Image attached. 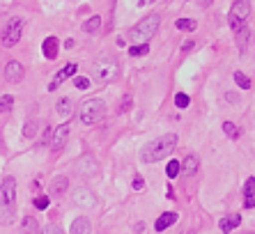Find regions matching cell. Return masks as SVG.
Masks as SVG:
<instances>
[{
    "mask_svg": "<svg viewBox=\"0 0 255 234\" xmlns=\"http://www.w3.org/2000/svg\"><path fill=\"white\" fill-rule=\"evenodd\" d=\"M14 108V97L12 94H5V97H0V115H5Z\"/></svg>",
    "mask_w": 255,
    "mask_h": 234,
    "instance_id": "603a6c76",
    "label": "cell"
},
{
    "mask_svg": "<svg viewBox=\"0 0 255 234\" xmlns=\"http://www.w3.org/2000/svg\"><path fill=\"white\" fill-rule=\"evenodd\" d=\"M179 172H182V165H179V161H175V158H172L170 163L166 165V175L170 177V179H175V177H177Z\"/></svg>",
    "mask_w": 255,
    "mask_h": 234,
    "instance_id": "cb8c5ba5",
    "label": "cell"
},
{
    "mask_svg": "<svg viewBox=\"0 0 255 234\" xmlns=\"http://www.w3.org/2000/svg\"><path fill=\"white\" fill-rule=\"evenodd\" d=\"M129 53L133 55V58H142V55H147V53H149V46H147V44H142V46H131Z\"/></svg>",
    "mask_w": 255,
    "mask_h": 234,
    "instance_id": "83f0119b",
    "label": "cell"
},
{
    "mask_svg": "<svg viewBox=\"0 0 255 234\" xmlns=\"http://www.w3.org/2000/svg\"><path fill=\"white\" fill-rule=\"evenodd\" d=\"M120 74V65L115 58H99L92 62V81L99 83V85H106L111 83L113 78H118Z\"/></svg>",
    "mask_w": 255,
    "mask_h": 234,
    "instance_id": "277c9868",
    "label": "cell"
},
{
    "mask_svg": "<svg viewBox=\"0 0 255 234\" xmlns=\"http://www.w3.org/2000/svg\"><path fill=\"white\" fill-rule=\"evenodd\" d=\"M235 81H237V85L242 90H251V81H249V76H246V74L237 71V74H235Z\"/></svg>",
    "mask_w": 255,
    "mask_h": 234,
    "instance_id": "4316f807",
    "label": "cell"
},
{
    "mask_svg": "<svg viewBox=\"0 0 255 234\" xmlns=\"http://www.w3.org/2000/svg\"><path fill=\"white\" fill-rule=\"evenodd\" d=\"M159 23H161V16H159V14H149V16H145L140 23H136V28H131V32H129L131 41H136L138 46L147 44V41L156 35ZM136 44H133V46H136Z\"/></svg>",
    "mask_w": 255,
    "mask_h": 234,
    "instance_id": "3957f363",
    "label": "cell"
},
{
    "mask_svg": "<svg viewBox=\"0 0 255 234\" xmlns=\"http://www.w3.org/2000/svg\"><path fill=\"white\" fill-rule=\"evenodd\" d=\"M251 16V2L246 0H237L235 5L230 7V25H244L246 23V18Z\"/></svg>",
    "mask_w": 255,
    "mask_h": 234,
    "instance_id": "52a82bcc",
    "label": "cell"
},
{
    "mask_svg": "<svg viewBox=\"0 0 255 234\" xmlns=\"http://www.w3.org/2000/svg\"><path fill=\"white\" fill-rule=\"evenodd\" d=\"M71 108H74V106H71V99H67V97H62V99L58 101V106H55L58 115H60V117H65V119L71 115Z\"/></svg>",
    "mask_w": 255,
    "mask_h": 234,
    "instance_id": "7402d4cb",
    "label": "cell"
},
{
    "mask_svg": "<svg viewBox=\"0 0 255 234\" xmlns=\"http://www.w3.org/2000/svg\"><path fill=\"white\" fill-rule=\"evenodd\" d=\"M21 32H23V18H9L7 21V25L2 28V35H0V39H2V44H5L7 48L16 46L18 41H21Z\"/></svg>",
    "mask_w": 255,
    "mask_h": 234,
    "instance_id": "8992f818",
    "label": "cell"
},
{
    "mask_svg": "<svg viewBox=\"0 0 255 234\" xmlns=\"http://www.w3.org/2000/svg\"><path fill=\"white\" fill-rule=\"evenodd\" d=\"M235 35H237V46H239V51H244L246 48V41H249V28L246 25H235Z\"/></svg>",
    "mask_w": 255,
    "mask_h": 234,
    "instance_id": "d6986e66",
    "label": "cell"
},
{
    "mask_svg": "<svg viewBox=\"0 0 255 234\" xmlns=\"http://www.w3.org/2000/svg\"><path fill=\"white\" fill-rule=\"evenodd\" d=\"M37 232H39V223H37V218L35 216H25L21 234H37Z\"/></svg>",
    "mask_w": 255,
    "mask_h": 234,
    "instance_id": "ffe728a7",
    "label": "cell"
},
{
    "mask_svg": "<svg viewBox=\"0 0 255 234\" xmlns=\"http://www.w3.org/2000/svg\"><path fill=\"white\" fill-rule=\"evenodd\" d=\"M131 186H133V191L142 193V191H145V179H142L140 175H136V177H133V182H131Z\"/></svg>",
    "mask_w": 255,
    "mask_h": 234,
    "instance_id": "1f68e13d",
    "label": "cell"
},
{
    "mask_svg": "<svg viewBox=\"0 0 255 234\" xmlns=\"http://www.w3.org/2000/svg\"><path fill=\"white\" fill-rule=\"evenodd\" d=\"M78 113H81V122L92 126V124H99L101 119H104V115H106V104L101 99H85L83 104H81V108H78Z\"/></svg>",
    "mask_w": 255,
    "mask_h": 234,
    "instance_id": "5b68a950",
    "label": "cell"
},
{
    "mask_svg": "<svg viewBox=\"0 0 255 234\" xmlns=\"http://www.w3.org/2000/svg\"><path fill=\"white\" fill-rule=\"evenodd\" d=\"M71 200H74V205L78 207H85V209H95L99 205V200L97 195L90 191V188H76L74 193H71Z\"/></svg>",
    "mask_w": 255,
    "mask_h": 234,
    "instance_id": "ba28073f",
    "label": "cell"
},
{
    "mask_svg": "<svg viewBox=\"0 0 255 234\" xmlns=\"http://www.w3.org/2000/svg\"><path fill=\"white\" fill-rule=\"evenodd\" d=\"M83 28H85V32H97V30L101 28V18H99V16L88 18V23H85Z\"/></svg>",
    "mask_w": 255,
    "mask_h": 234,
    "instance_id": "d4e9b609",
    "label": "cell"
},
{
    "mask_svg": "<svg viewBox=\"0 0 255 234\" xmlns=\"http://www.w3.org/2000/svg\"><path fill=\"white\" fill-rule=\"evenodd\" d=\"M37 126H39V124H37V122H28V124H25V126H23V133H25V135H35Z\"/></svg>",
    "mask_w": 255,
    "mask_h": 234,
    "instance_id": "836d02e7",
    "label": "cell"
},
{
    "mask_svg": "<svg viewBox=\"0 0 255 234\" xmlns=\"http://www.w3.org/2000/svg\"><path fill=\"white\" fill-rule=\"evenodd\" d=\"M175 25H177V30H184V32L186 30H196V21L193 18H179Z\"/></svg>",
    "mask_w": 255,
    "mask_h": 234,
    "instance_id": "484cf974",
    "label": "cell"
},
{
    "mask_svg": "<svg viewBox=\"0 0 255 234\" xmlns=\"http://www.w3.org/2000/svg\"><path fill=\"white\" fill-rule=\"evenodd\" d=\"M189 48H193V41H184L182 44V51H189Z\"/></svg>",
    "mask_w": 255,
    "mask_h": 234,
    "instance_id": "d590c367",
    "label": "cell"
},
{
    "mask_svg": "<svg viewBox=\"0 0 255 234\" xmlns=\"http://www.w3.org/2000/svg\"><path fill=\"white\" fill-rule=\"evenodd\" d=\"M244 207L246 209H253L255 207V177H251L246 186H244Z\"/></svg>",
    "mask_w": 255,
    "mask_h": 234,
    "instance_id": "4fadbf2b",
    "label": "cell"
},
{
    "mask_svg": "<svg viewBox=\"0 0 255 234\" xmlns=\"http://www.w3.org/2000/svg\"><path fill=\"white\" fill-rule=\"evenodd\" d=\"M67 186H69V179H67L65 175H60V177H55L53 182H51V186L48 188H51V193L53 195H62L67 191Z\"/></svg>",
    "mask_w": 255,
    "mask_h": 234,
    "instance_id": "ac0fdd59",
    "label": "cell"
},
{
    "mask_svg": "<svg viewBox=\"0 0 255 234\" xmlns=\"http://www.w3.org/2000/svg\"><path fill=\"white\" fill-rule=\"evenodd\" d=\"M189 104H191L189 94H184V92L175 94V106H177V108H186V106H189Z\"/></svg>",
    "mask_w": 255,
    "mask_h": 234,
    "instance_id": "f546056e",
    "label": "cell"
},
{
    "mask_svg": "<svg viewBox=\"0 0 255 234\" xmlns=\"http://www.w3.org/2000/svg\"><path fill=\"white\" fill-rule=\"evenodd\" d=\"M172 223H177V214H175V211H166V214H161V216L156 218L154 230L156 232H163V230L170 228Z\"/></svg>",
    "mask_w": 255,
    "mask_h": 234,
    "instance_id": "7c38bea8",
    "label": "cell"
},
{
    "mask_svg": "<svg viewBox=\"0 0 255 234\" xmlns=\"http://www.w3.org/2000/svg\"><path fill=\"white\" fill-rule=\"evenodd\" d=\"M42 234H62V230H60L58 225H46Z\"/></svg>",
    "mask_w": 255,
    "mask_h": 234,
    "instance_id": "e575fe53",
    "label": "cell"
},
{
    "mask_svg": "<svg viewBox=\"0 0 255 234\" xmlns=\"http://www.w3.org/2000/svg\"><path fill=\"white\" fill-rule=\"evenodd\" d=\"M32 205H35V209H39V211L48 209V195H37V198L32 200Z\"/></svg>",
    "mask_w": 255,
    "mask_h": 234,
    "instance_id": "f1b7e54d",
    "label": "cell"
},
{
    "mask_svg": "<svg viewBox=\"0 0 255 234\" xmlns=\"http://www.w3.org/2000/svg\"><path fill=\"white\" fill-rule=\"evenodd\" d=\"M42 51H44V58L46 60H55L58 58V39H55V37H46L42 44Z\"/></svg>",
    "mask_w": 255,
    "mask_h": 234,
    "instance_id": "5bb4252c",
    "label": "cell"
},
{
    "mask_svg": "<svg viewBox=\"0 0 255 234\" xmlns=\"http://www.w3.org/2000/svg\"><path fill=\"white\" fill-rule=\"evenodd\" d=\"M74 85H76L78 90H88L90 88V81H88V78H83V76H76V78H74Z\"/></svg>",
    "mask_w": 255,
    "mask_h": 234,
    "instance_id": "d6a6232c",
    "label": "cell"
},
{
    "mask_svg": "<svg viewBox=\"0 0 255 234\" xmlns=\"http://www.w3.org/2000/svg\"><path fill=\"white\" fill-rule=\"evenodd\" d=\"M69 124H62V126H58L55 129V133H53V149L55 152H60L62 147H65V142H67V138H69Z\"/></svg>",
    "mask_w": 255,
    "mask_h": 234,
    "instance_id": "8fae6325",
    "label": "cell"
},
{
    "mask_svg": "<svg viewBox=\"0 0 255 234\" xmlns=\"http://www.w3.org/2000/svg\"><path fill=\"white\" fill-rule=\"evenodd\" d=\"M175 145H177V135L175 133H163V135H159V138H154L152 142H147V145L142 147L140 158L145 161V163H156V161H161V158L170 156L172 149H175Z\"/></svg>",
    "mask_w": 255,
    "mask_h": 234,
    "instance_id": "6da1fadb",
    "label": "cell"
},
{
    "mask_svg": "<svg viewBox=\"0 0 255 234\" xmlns=\"http://www.w3.org/2000/svg\"><path fill=\"white\" fill-rule=\"evenodd\" d=\"M223 131H226L230 138H239V129L232 122H223Z\"/></svg>",
    "mask_w": 255,
    "mask_h": 234,
    "instance_id": "4dcf8cb0",
    "label": "cell"
},
{
    "mask_svg": "<svg viewBox=\"0 0 255 234\" xmlns=\"http://www.w3.org/2000/svg\"><path fill=\"white\" fill-rule=\"evenodd\" d=\"M74 74H76V65H74V62H69V65L65 67V69H60L58 74H55V81L51 83V85H48V88L51 90H55L60 85V83L65 81V78H69V76H74Z\"/></svg>",
    "mask_w": 255,
    "mask_h": 234,
    "instance_id": "2e32d148",
    "label": "cell"
},
{
    "mask_svg": "<svg viewBox=\"0 0 255 234\" xmlns=\"http://www.w3.org/2000/svg\"><path fill=\"white\" fill-rule=\"evenodd\" d=\"M198 165H200V161H198V156L196 154H189L186 156V161H184V175H196L198 172Z\"/></svg>",
    "mask_w": 255,
    "mask_h": 234,
    "instance_id": "44dd1931",
    "label": "cell"
},
{
    "mask_svg": "<svg viewBox=\"0 0 255 234\" xmlns=\"http://www.w3.org/2000/svg\"><path fill=\"white\" fill-rule=\"evenodd\" d=\"M16 211V179L5 177L0 186V223H12Z\"/></svg>",
    "mask_w": 255,
    "mask_h": 234,
    "instance_id": "7a4b0ae2",
    "label": "cell"
},
{
    "mask_svg": "<svg viewBox=\"0 0 255 234\" xmlns=\"http://www.w3.org/2000/svg\"><path fill=\"white\" fill-rule=\"evenodd\" d=\"M78 172H83L85 177H95L97 172H99V163L95 161V156H90V154H85V156L78 158Z\"/></svg>",
    "mask_w": 255,
    "mask_h": 234,
    "instance_id": "30bf717a",
    "label": "cell"
},
{
    "mask_svg": "<svg viewBox=\"0 0 255 234\" xmlns=\"http://www.w3.org/2000/svg\"><path fill=\"white\" fill-rule=\"evenodd\" d=\"M239 223H242V218H239V214H230V216H223L219 221V228H221V232H232V230L237 228Z\"/></svg>",
    "mask_w": 255,
    "mask_h": 234,
    "instance_id": "9a60e30c",
    "label": "cell"
},
{
    "mask_svg": "<svg viewBox=\"0 0 255 234\" xmlns=\"http://www.w3.org/2000/svg\"><path fill=\"white\" fill-rule=\"evenodd\" d=\"M90 232H92V225H90V221L85 216L76 218L71 223V234H90Z\"/></svg>",
    "mask_w": 255,
    "mask_h": 234,
    "instance_id": "e0dca14e",
    "label": "cell"
},
{
    "mask_svg": "<svg viewBox=\"0 0 255 234\" xmlns=\"http://www.w3.org/2000/svg\"><path fill=\"white\" fill-rule=\"evenodd\" d=\"M25 76V67L18 62V60H12V62H7L5 67V78L9 83H18V81H23Z\"/></svg>",
    "mask_w": 255,
    "mask_h": 234,
    "instance_id": "9c48e42d",
    "label": "cell"
}]
</instances>
